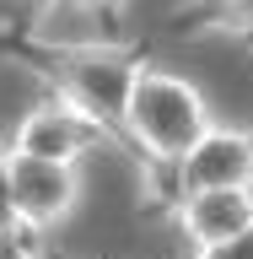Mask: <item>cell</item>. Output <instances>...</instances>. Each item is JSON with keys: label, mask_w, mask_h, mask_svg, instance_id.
Segmentation results:
<instances>
[{"label": "cell", "mask_w": 253, "mask_h": 259, "mask_svg": "<svg viewBox=\"0 0 253 259\" xmlns=\"http://www.w3.org/2000/svg\"><path fill=\"white\" fill-rule=\"evenodd\" d=\"M173 178H178V194L253 184V130H242V124H210L205 135L183 151V162L173 167Z\"/></svg>", "instance_id": "5b68a950"}, {"label": "cell", "mask_w": 253, "mask_h": 259, "mask_svg": "<svg viewBox=\"0 0 253 259\" xmlns=\"http://www.w3.org/2000/svg\"><path fill=\"white\" fill-rule=\"evenodd\" d=\"M11 184H16V205H22L32 232L65 227L70 210L81 205V162H54V157H32V151H11Z\"/></svg>", "instance_id": "277c9868"}, {"label": "cell", "mask_w": 253, "mask_h": 259, "mask_svg": "<svg viewBox=\"0 0 253 259\" xmlns=\"http://www.w3.org/2000/svg\"><path fill=\"white\" fill-rule=\"evenodd\" d=\"M178 22H199L216 32H253V0H189Z\"/></svg>", "instance_id": "52a82bcc"}, {"label": "cell", "mask_w": 253, "mask_h": 259, "mask_svg": "<svg viewBox=\"0 0 253 259\" xmlns=\"http://www.w3.org/2000/svg\"><path fill=\"white\" fill-rule=\"evenodd\" d=\"M11 6H27V11H43V6H54V0H11Z\"/></svg>", "instance_id": "8fae6325"}, {"label": "cell", "mask_w": 253, "mask_h": 259, "mask_svg": "<svg viewBox=\"0 0 253 259\" xmlns=\"http://www.w3.org/2000/svg\"><path fill=\"white\" fill-rule=\"evenodd\" d=\"M108 141L113 130L97 124L92 113H81L76 103H65L60 92L38 108H27L11 130V151H32V157H54V162H81L86 151H97Z\"/></svg>", "instance_id": "3957f363"}, {"label": "cell", "mask_w": 253, "mask_h": 259, "mask_svg": "<svg viewBox=\"0 0 253 259\" xmlns=\"http://www.w3.org/2000/svg\"><path fill=\"white\" fill-rule=\"evenodd\" d=\"M81 6H92V11H113L119 0H81Z\"/></svg>", "instance_id": "30bf717a"}, {"label": "cell", "mask_w": 253, "mask_h": 259, "mask_svg": "<svg viewBox=\"0 0 253 259\" xmlns=\"http://www.w3.org/2000/svg\"><path fill=\"white\" fill-rule=\"evenodd\" d=\"M216 124L205 108L199 87L162 65H140L135 76V92H129V113H124V135L140 146L157 167H178L183 151H189L205 130Z\"/></svg>", "instance_id": "6da1fadb"}, {"label": "cell", "mask_w": 253, "mask_h": 259, "mask_svg": "<svg viewBox=\"0 0 253 259\" xmlns=\"http://www.w3.org/2000/svg\"><path fill=\"white\" fill-rule=\"evenodd\" d=\"M135 76H140V60L108 44H81V49H54V65H48V81L65 103H76L81 113H92L97 124H108L113 135L124 130L129 113V92H135Z\"/></svg>", "instance_id": "7a4b0ae2"}, {"label": "cell", "mask_w": 253, "mask_h": 259, "mask_svg": "<svg viewBox=\"0 0 253 259\" xmlns=\"http://www.w3.org/2000/svg\"><path fill=\"white\" fill-rule=\"evenodd\" d=\"M22 232H32L22 205H16V184H11V151H0V248H16Z\"/></svg>", "instance_id": "ba28073f"}, {"label": "cell", "mask_w": 253, "mask_h": 259, "mask_svg": "<svg viewBox=\"0 0 253 259\" xmlns=\"http://www.w3.org/2000/svg\"><path fill=\"white\" fill-rule=\"evenodd\" d=\"M178 227L194 248L221 243L232 232L253 227V184H232V189H194L178 200Z\"/></svg>", "instance_id": "8992f818"}, {"label": "cell", "mask_w": 253, "mask_h": 259, "mask_svg": "<svg viewBox=\"0 0 253 259\" xmlns=\"http://www.w3.org/2000/svg\"><path fill=\"white\" fill-rule=\"evenodd\" d=\"M194 259H253V227L248 232H232V238H221V243H205Z\"/></svg>", "instance_id": "9c48e42d"}]
</instances>
